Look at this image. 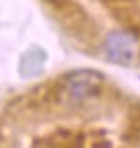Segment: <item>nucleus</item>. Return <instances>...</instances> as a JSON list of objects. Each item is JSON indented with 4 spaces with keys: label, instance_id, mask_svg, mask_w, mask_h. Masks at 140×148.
I'll list each match as a JSON object with an SVG mask.
<instances>
[{
    "label": "nucleus",
    "instance_id": "nucleus-3",
    "mask_svg": "<svg viewBox=\"0 0 140 148\" xmlns=\"http://www.w3.org/2000/svg\"><path fill=\"white\" fill-rule=\"evenodd\" d=\"M45 64H47V53H45V49H41L39 45H33V47H29L22 55L18 68H20L22 78H35L39 74H43Z\"/></svg>",
    "mask_w": 140,
    "mask_h": 148
},
{
    "label": "nucleus",
    "instance_id": "nucleus-1",
    "mask_svg": "<svg viewBox=\"0 0 140 148\" xmlns=\"http://www.w3.org/2000/svg\"><path fill=\"white\" fill-rule=\"evenodd\" d=\"M101 82H103V74L92 68L72 70L62 78L64 90L72 101H84L94 94H97L101 88Z\"/></svg>",
    "mask_w": 140,
    "mask_h": 148
},
{
    "label": "nucleus",
    "instance_id": "nucleus-2",
    "mask_svg": "<svg viewBox=\"0 0 140 148\" xmlns=\"http://www.w3.org/2000/svg\"><path fill=\"white\" fill-rule=\"evenodd\" d=\"M103 49L111 62L121 66H130L136 57V37L130 31H111L105 37Z\"/></svg>",
    "mask_w": 140,
    "mask_h": 148
}]
</instances>
